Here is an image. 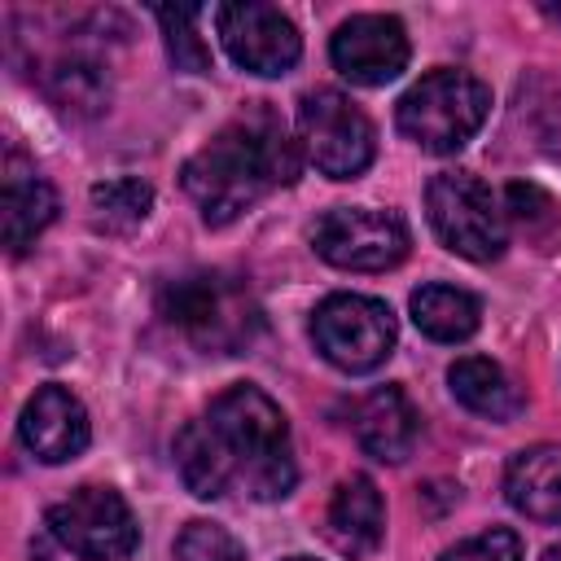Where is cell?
Here are the masks:
<instances>
[{
	"mask_svg": "<svg viewBox=\"0 0 561 561\" xmlns=\"http://www.w3.org/2000/svg\"><path fill=\"white\" fill-rule=\"evenodd\" d=\"M88 206H92V224L101 232H131L149 219L153 210V188L136 175H114L88 188Z\"/></svg>",
	"mask_w": 561,
	"mask_h": 561,
	"instance_id": "cell-21",
	"label": "cell"
},
{
	"mask_svg": "<svg viewBox=\"0 0 561 561\" xmlns=\"http://www.w3.org/2000/svg\"><path fill=\"white\" fill-rule=\"evenodd\" d=\"M18 434H22V447L35 460L66 465L88 447L92 425H88V408L66 386H39L22 408Z\"/></svg>",
	"mask_w": 561,
	"mask_h": 561,
	"instance_id": "cell-12",
	"label": "cell"
},
{
	"mask_svg": "<svg viewBox=\"0 0 561 561\" xmlns=\"http://www.w3.org/2000/svg\"><path fill=\"white\" fill-rule=\"evenodd\" d=\"M394 311L368 294H329L311 316L316 351L342 373H373L394 351Z\"/></svg>",
	"mask_w": 561,
	"mask_h": 561,
	"instance_id": "cell-7",
	"label": "cell"
},
{
	"mask_svg": "<svg viewBox=\"0 0 561 561\" xmlns=\"http://www.w3.org/2000/svg\"><path fill=\"white\" fill-rule=\"evenodd\" d=\"M491 114V88L469 75V70H430L425 79H416L399 105H394V123L399 131L421 145L425 153H456L465 149L478 127Z\"/></svg>",
	"mask_w": 561,
	"mask_h": 561,
	"instance_id": "cell-4",
	"label": "cell"
},
{
	"mask_svg": "<svg viewBox=\"0 0 561 561\" xmlns=\"http://www.w3.org/2000/svg\"><path fill=\"white\" fill-rule=\"evenodd\" d=\"M298 145L302 158L329 180H355L377 153L368 114L337 88H316L298 101Z\"/></svg>",
	"mask_w": 561,
	"mask_h": 561,
	"instance_id": "cell-6",
	"label": "cell"
},
{
	"mask_svg": "<svg viewBox=\"0 0 561 561\" xmlns=\"http://www.w3.org/2000/svg\"><path fill=\"white\" fill-rule=\"evenodd\" d=\"M447 386H451L456 403H465L469 412H478L486 421H513L526 408L517 381L486 355H460L447 368Z\"/></svg>",
	"mask_w": 561,
	"mask_h": 561,
	"instance_id": "cell-17",
	"label": "cell"
},
{
	"mask_svg": "<svg viewBox=\"0 0 561 561\" xmlns=\"http://www.w3.org/2000/svg\"><path fill=\"white\" fill-rule=\"evenodd\" d=\"M425 210L438 241L469 263H491L508 245L504 202L473 171H438L425 184Z\"/></svg>",
	"mask_w": 561,
	"mask_h": 561,
	"instance_id": "cell-5",
	"label": "cell"
},
{
	"mask_svg": "<svg viewBox=\"0 0 561 561\" xmlns=\"http://www.w3.org/2000/svg\"><path fill=\"white\" fill-rule=\"evenodd\" d=\"M539 561H561V543H552V548H543V557Z\"/></svg>",
	"mask_w": 561,
	"mask_h": 561,
	"instance_id": "cell-25",
	"label": "cell"
},
{
	"mask_svg": "<svg viewBox=\"0 0 561 561\" xmlns=\"http://www.w3.org/2000/svg\"><path fill=\"white\" fill-rule=\"evenodd\" d=\"M438 561H522V539L508 526H491V530H482L473 539H460Z\"/></svg>",
	"mask_w": 561,
	"mask_h": 561,
	"instance_id": "cell-24",
	"label": "cell"
},
{
	"mask_svg": "<svg viewBox=\"0 0 561 561\" xmlns=\"http://www.w3.org/2000/svg\"><path fill=\"white\" fill-rule=\"evenodd\" d=\"M543 13H548V18H557V22H561V9H543Z\"/></svg>",
	"mask_w": 561,
	"mask_h": 561,
	"instance_id": "cell-26",
	"label": "cell"
},
{
	"mask_svg": "<svg viewBox=\"0 0 561 561\" xmlns=\"http://www.w3.org/2000/svg\"><path fill=\"white\" fill-rule=\"evenodd\" d=\"M298 171L302 145L289 140L280 114L267 101H254L184 162L180 180L202 219L210 228H224L245 215L267 188L294 184Z\"/></svg>",
	"mask_w": 561,
	"mask_h": 561,
	"instance_id": "cell-2",
	"label": "cell"
},
{
	"mask_svg": "<svg viewBox=\"0 0 561 561\" xmlns=\"http://www.w3.org/2000/svg\"><path fill=\"white\" fill-rule=\"evenodd\" d=\"M215 26H219V39H224L228 57L250 75H263V79L289 75L294 61L302 57L298 26L276 4H259V0L219 4Z\"/></svg>",
	"mask_w": 561,
	"mask_h": 561,
	"instance_id": "cell-10",
	"label": "cell"
},
{
	"mask_svg": "<svg viewBox=\"0 0 561 561\" xmlns=\"http://www.w3.org/2000/svg\"><path fill=\"white\" fill-rule=\"evenodd\" d=\"M53 539L83 561H123L140 548V522L114 486H79L48 508Z\"/></svg>",
	"mask_w": 561,
	"mask_h": 561,
	"instance_id": "cell-8",
	"label": "cell"
},
{
	"mask_svg": "<svg viewBox=\"0 0 561 561\" xmlns=\"http://www.w3.org/2000/svg\"><path fill=\"white\" fill-rule=\"evenodd\" d=\"M44 92H48V101L61 114H70V118H96L110 105V75H105V66L96 57L66 53V57L48 61Z\"/></svg>",
	"mask_w": 561,
	"mask_h": 561,
	"instance_id": "cell-18",
	"label": "cell"
},
{
	"mask_svg": "<svg viewBox=\"0 0 561 561\" xmlns=\"http://www.w3.org/2000/svg\"><path fill=\"white\" fill-rule=\"evenodd\" d=\"M57 215V193L53 184L18 153H4V180H0V219H4V245L9 254H22L35 245V237L53 224Z\"/></svg>",
	"mask_w": 561,
	"mask_h": 561,
	"instance_id": "cell-13",
	"label": "cell"
},
{
	"mask_svg": "<svg viewBox=\"0 0 561 561\" xmlns=\"http://www.w3.org/2000/svg\"><path fill=\"white\" fill-rule=\"evenodd\" d=\"M311 245L324 263L346 272H386L399 267L412 250V232L394 210L337 206L311 228Z\"/></svg>",
	"mask_w": 561,
	"mask_h": 561,
	"instance_id": "cell-9",
	"label": "cell"
},
{
	"mask_svg": "<svg viewBox=\"0 0 561 561\" xmlns=\"http://www.w3.org/2000/svg\"><path fill=\"white\" fill-rule=\"evenodd\" d=\"M158 316L210 355H241L263 333V307L250 285L219 267H197L162 280Z\"/></svg>",
	"mask_w": 561,
	"mask_h": 561,
	"instance_id": "cell-3",
	"label": "cell"
},
{
	"mask_svg": "<svg viewBox=\"0 0 561 561\" xmlns=\"http://www.w3.org/2000/svg\"><path fill=\"white\" fill-rule=\"evenodd\" d=\"M175 557L180 561H245V548L232 530H224L219 522H188L175 539Z\"/></svg>",
	"mask_w": 561,
	"mask_h": 561,
	"instance_id": "cell-23",
	"label": "cell"
},
{
	"mask_svg": "<svg viewBox=\"0 0 561 561\" xmlns=\"http://www.w3.org/2000/svg\"><path fill=\"white\" fill-rule=\"evenodd\" d=\"M175 469L197 500H285L298 482L289 421L259 386H228L180 430Z\"/></svg>",
	"mask_w": 561,
	"mask_h": 561,
	"instance_id": "cell-1",
	"label": "cell"
},
{
	"mask_svg": "<svg viewBox=\"0 0 561 561\" xmlns=\"http://www.w3.org/2000/svg\"><path fill=\"white\" fill-rule=\"evenodd\" d=\"M408 307L416 329L434 342H465L482 324V302L456 285H421Z\"/></svg>",
	"mask_w": 561,
	"mask_h": 561,
	"instance_id": "cell-19",
	"label": "cell"
},
{
	"mask_svg": "<svg viewBox=\"0 0 561 561\" xmlns=\"http://www.w3.org/2000/svg\"><path fill=\"white\" fill-rule=\"evenodd\" d=\"M504 215H508V228H517L526 245H535L539 254H552L561 245V202L543 184L513 180L504 188Z\"/></svg>",
	"mask_w": 561,
	"mask_h": 561,
	"instance_id": "cell-20",
	"label": "cell"
},
{
	"mask_svg": "<svg viewBox=\"0 0 561 561\" xmlns=\"http://www.w3.org/2000/svg\"><path fill=\"white\" fill-rule=\"evenodd\" d=\"M381 535H386V504H381L377 482L364 473L342 478L329 500V513H324V539L342 557L364 561L381 548Z\"/></svg>",
	"mask_w": 561,
	"mask_h": 561,
	"instance_id": "cell-14",
	"label": "cell"
},
{
	"mask_svg": "<svg viewBox=\"0 0 561 561\" xmlns=\"http://www.w3.org/2000/svg\"><path fill=\"white\" fill-rule=\"evenodd\" d=\"M416 434H421V416H416L412 399L403 394V386H377L359 399L355 438L373 460H381V465L408 460L416 447Z\"/></svg>",
	"mask_w": 561,
	"mask_h": 561,
	"instance_id": "cell-15",
	"label": "cell"
},
{
	"mask_svg": "<svg viewBox=\"0 0 561 561\" xmlns=\"http://www.w3.org/2000/svg\"><path fill=\"white\" fill-rule=\"evenodd\" d=\"M289 561H311V557H289Z\"/></svg>",
	"mask_w": 561,
	"mask_h": 561,
	"instance_id": "cell-27",
	"label": "cell"
},
{
	"mask_svg": "<svg viewBox=\"0 0 561 561\" xmlns=\"http://www.w3.org/2000/svg\"><path fill=\"white\" fill-rule=\"evenodd\" d=\"M329 57L342 79L359 88H381L408 66V31L390 13H355L333 31Z\"/></svg>",
	"mask_w": 561,
	"mask_h": 561,
	"instance_id": "cell-11",
	"label": "cell"
},
{
	"mask_svg": "<svg viewBox=\"0 0 561 561\" xmlns=\"http://www.w3.org/2000/svg\"><path fill=\"white\" fill-rule=\"evenodd\" d=\"M153 18L162 22V39H167V57L175 70L184 75H206L215 61H210V44L202 39L197 22H202V9L197 4H158Z\"/></svg>",
	"mask_w": 561,
	"mask_h": 561,
	"instance_id": "cell-22",
	"label": "cell"
},
{
	"mask_svg": "<svg viewBox=\"0 0 561 561\" xmlns=\"http://www.w3.org/2000/svg\"><path fill=\"white\" fill-rule=\"evenodd\" d=\"M504 500L530 522L561 526V447L557 443L522 447L504 469Z\"/></svg>",
	"mask_w": 561,
	"mask_h": 561,
	"instance_id": "cell-16",
	"label": "cell"
}]
</instances>
